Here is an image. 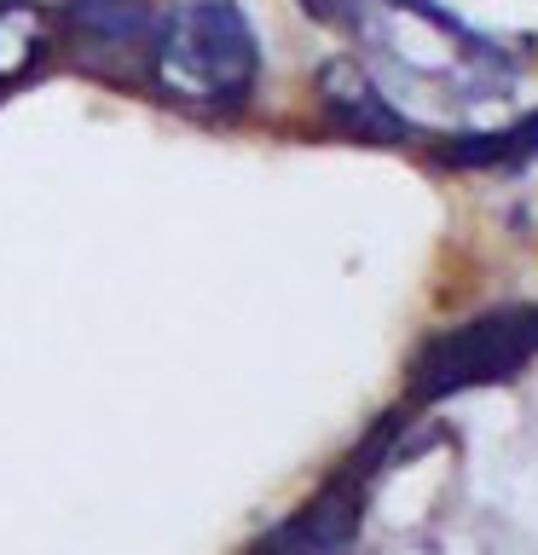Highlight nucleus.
Returning <instances> with one entry per match:
<instances>
[{
    "mask_svg": "<svg viewBox=\"0 0 538 555\" xmlns=\"http://www.w3.org/2000/svg\"><path fill=\"white\" fill-rule=\"evenodd\" d=\"M533 359H538V307H498L451 324L446 336L428 341V353L417 359V393L446 399L463 388H486V382L515 376Z\"/></svg>",
    "mask_w": 538,
    "mask_h": 555,
    "instance_id": "3",
    "label": "nucleus"
},
{
    "mask_svg": "<svg viewBox=\"0 0 538 555\" xmlns=\"http://www.w3.org/2000/svg\"><path fill=\"white\" fill-rule=\"evenodd\" d=\"M156 29H163V12L151 0H76L64 12V35L76 59L104 76H121L128 64H151Z\"/></svg>",
    "mask_w": 538,
    "mask_h": 555,
    "instance_id": "4",
    "label": "nucleus"
},
{
    "mask_svg": "<svg viewBox=\"0 0 538 555\" xmlns=\"http://www.w3.org/2000/svg\"><path fill=\"white\" fill-rule=\"evenodd\" d=\"M52 47V12L35 0H0V87L24 81Z\"/></svg>",
    "mask_w": 538,
    "mask_h": 555,
    "instance_id": "7",
    "label": "nucleus"
},
{
    "mask_svg": "<svg viewBox=\"0 0 538 555\" xmlns=\"http://www.w3.org/2000/svg\"><path fill=\"white\" fill-rule=\"evenodd\" d=\"M336 7L359 41L417 87H434L446 99H498V87L510 81V59L434 0H336Z\"/></svg>",
    "mask_w": 538,
    "mask_h": 555,
    "instance_id": "1",
    "label": "nucleus"
},
{
    "mask_svg": "<svg viewBox=\"0 0 538 555\" xmlns=\"http://www.w3.org/2000/svg\"><path fill=\"white\" fill-rule=\"evenodd\" d=\"M354 532H359L354 492H336V486H330V492L312 498L295 520L272 527L249 555H354Z\"/></svg>",
    "mask_w": 538,
    "mask_h": 555,
    "instance_id": "6",
    "label": "nucleus"
},
{
    "mask_svg": "<svg viewBox=\"0 0 538 555\" xmlns=\"http://www.w3.org/2000/svg\"><path fill=\"white\" fill-rule=\"evenodd\" d=\"M260 69L255 29L232 0H185L163 17L151 47V76L168 99L191 111H238L249 104Z\"/></svg>",
    "mask_w": 538,
    "mask_h": 555,
    "instance_id": "2",
    "label": "nucleus"
},
{
    "mask_svg": "<svg viewBox=\"0 0 538 555\" xmlns=\"http://www.w3.org/2000/svg\"><path fill=\"white\" fill-rule=\"evenodd\" d=\"M319 93H324V111L342 133L354 139H371V145H399L411 133V121L394 111V99L364 76L359 64H324L319 69Z\"/></svg>",
    "mask_w": 538,
    "mask_h": 555,
    "instance_id": "5",
    "label": "nucleus"
}]
</instances>
